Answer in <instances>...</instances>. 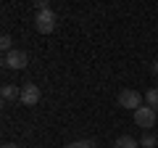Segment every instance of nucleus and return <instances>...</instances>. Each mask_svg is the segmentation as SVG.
<instances>
[{
  "instance_id": "1",
  "label": "nucleus",
  "mask_w": 158,
  "mask_h": 148,
  "mask_svg": "<svg viewBox=\"0 0 158 148\" xmlns=\"http://www.w3.org/2000/svg\"><path fill=\"white\" fill-rule=\"evenodd\" d=\"M56 27H58V16L53 13V8H50V11H40L37 13V19H34V29H37L40 34H50Z\"/></svg>"
},
{
  "instance_id": "2",
  "label": "nucleus",
  "mask_w": 158,
  "mask_h": 148,
  "mask_svg": "<svg viewBox=\"0 0 158 148\" xmlns=\"http://www.w3.org/2000/svg\"><path fill=\"white\" fill-rule=\"evenodd\" d=\"M156 116H158L156 108H150V106H140V108L135 111V124L140 127V130H150V127L156 124Z\"/></svg>"
},
{
  "instance_id": "3",
  "label": "nucleus",
  "mask_w": 158,
  "mask_h": 148,
  "mask_svg": "<svg viewBox=\"0 0 158 148\" xmlns=\"http://www.w3.org/2000/svg\"><path fill=\"white\" fill-rule=\"evenodd\" d=\"M3 63H6L8 69H16V72H21V69H27V63H29V56H27L24 50H16V48H13L11 53H6Z\"/></svg>"
},
{
  "instance_id": "4",
  "label": "nucleus",
  "mask_w": 158,
  "mask_h": 148,
  "mask_svg": "<svg viewBox=\"0 0 158 148\" xmlns=\"http://www.w3.org/2000/svg\"><path fill=\"white\" fill-rule=\"evenodd\" d=\"M118 106L137 111V108L142 106V95H140L137 90H121V93H118Z\"/></svg>"
},
{
  "instance_id": "5",
  "label": "nucleus",
  "mask_w": 158,
  "mask_h": 148,
  "mask_svg": "<svg viewBox=\"0 0 158 148\" xmlns=\"http://www.w3.org/2000/svg\"><path fill=\"white\" fill-rule=\"evenodd\" d=\"M40 98H42L40 87H37V85H32V82H27V85L21 87V98H19V101H21L24 106H37Z\"/></svg>"
},
{
  "instance_id": "6",
  "label": "nucleus",
  "mask_w": 158,
  "mask_h": 148,
  "mask_svg": "<svg viewBox=\"0 0 158 148\" xmlns=\"http://www.w3.org/2000/svg\"><path fill=\"white\" fill-rule=\"evenodd\" d=\"M0 93H3V101H16V98H21V87H16V85H3Z\"/></svg>"
},
{
  "instance_id": "7",
  "label": "nucleus",
  "mask_w": 158,
  "mask_h": 148,
  "mask_svg": "<svg viewBox=\"0 0 158 148\" xmlns=\"http://www.w3.org/2000/svg\"><path fill=\"white\" fill-rule=\"evenodd\" d=\"M113 148H140V140H135L132 135H121V137H116Z\"/></svg>"
},
{
  "instance_id": "8",
  "label": "nucleus",
  "mask_w": 158,
  "mask_h": 148,
  "mask_svg": "<svg viewBox=\"0 0 158 148\" xmlns=\"http://www.w3.org/2000/svg\"><path fill=\"white\" fill-rule=\"evenodd\" d=\"M145 106H150V108L158 111V87H150V90L145 93Z\"/></svg>"
},
{
  "instance_id": "9",
  "label": "nucleus",
  "mask_w": 158,
  "mask_h": 148,
  "mask_svg": "<svg viewBox=\"0 0 158 148\" xmlns=\"http://www.w3.org/2000/svg\"><path fill=\"white\" fill-rule=\"evenodd\" d=\"M156 135H153V132H145V135H142V140H140V146L142 148H156Z\"/></svg>"
},
{
  "instance_id": "10",
  "label": "nucleus",
  "mask_w": 158,
  "mask_h": 148,
  "mask_svg": "<svg viewBox=\"0 0 158 148\" xmlns=\"http://www.w3.org/2000/svg\"><path fill=\"white\" fill-rule=\"evenodd\" d=\"M0 48H3L6 53H11V50H13V40H11V34H3V37H0Z\"/></svg>"
},
{
  "instance_id": "11",
  "label": "nucleus",
  "mask_w": 158,
  "mask_h": 148,
  "mask_svg": "<svg viewBox=\"0 0 158 148\" xmlns=\"http://www.w3.org/2000/svg\"><path fill=\"white\" fill-rule=\"evenodd\" d=\"M66 148H95V146H92V140H74V143H69Z\"/></svg>"
},
{
  "instance_id": "12",
  "label": "nucleus",
  "mask_w": 158,
  "mask_h": 148,
  "mask_svg": "<svg viewBox=\"0 0 158 148\" xmlns=\"http://www.w3.org/2000/svg\"><path fill=\"white\" fill-rule=\"evenodd\" d=\"M34 8H37V13H40V11H50V3H48V0H37Z\"/></svg>"
},
{
  "instance_id": "13",
  "label": "nucleus",
  "mask_w": 158,
  "mask_h": 148,
  "mask_svg": "<svg viewBox=\"0 0 158 148\" xmlns=\"http://www.w3.org/2000/svg\"><path fill=\"white\" fill-rule=\"evenodd\" d=\"M3 148H19V143H3Z\"/></svg>"
},
{
  "instance_id": "14",
  "label": "nucleus",
  "mask_w": 158,
  "mask_h": 148,
  "mask_svg": "<svg viewBox=\"0 0 158 148\" xmlns=\"http://www.w3.org/2000/svg\"><path fill=\"white\" fill-rule=\"evenodd\" d=\"M153 74H156V77H158V61L153 63Z\"/></svg>"
}]
</instances>
